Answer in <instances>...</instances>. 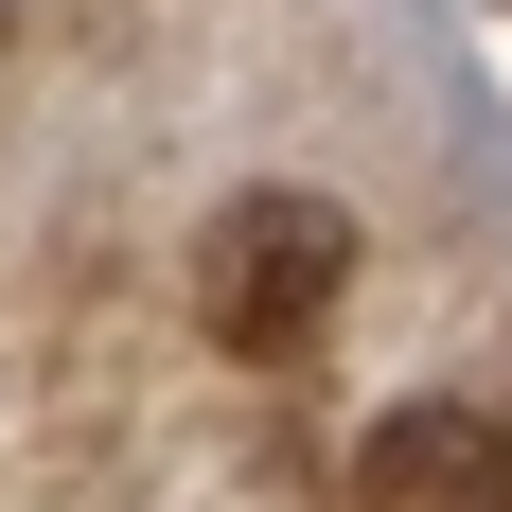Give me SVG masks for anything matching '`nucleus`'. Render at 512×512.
Masks as SVG:
<instances>
[{"instance_id": "f03ea898", "label": "nucleus", "mask_w": 512, "mask_h": 512, "mask_svg": "<svg viewBox=\"0 0 512 512\" xmlns=\"http://www.w3.org/2000/svg\"><path fill=\"white\" fill-rule=\"evenodd\" d=\"M354 512H512V424L495 407H389L354 442Z\"/></svg>"}, {"instance_id": "f257e3e1", "label": "nucleus", "mask_w": 512, "mask_h": 512, "mask_svg": "<svg viewBox=\"0 0 512 512\" xmlns=\"http://www.w3.org/2000/svg\"><path fill=\"white\" fill-rule=\"evenodd\" d=\"M336 301H354V212L336 195H230L195 230V318L230 354H301Z\"/></svg>"}]
</instances>
